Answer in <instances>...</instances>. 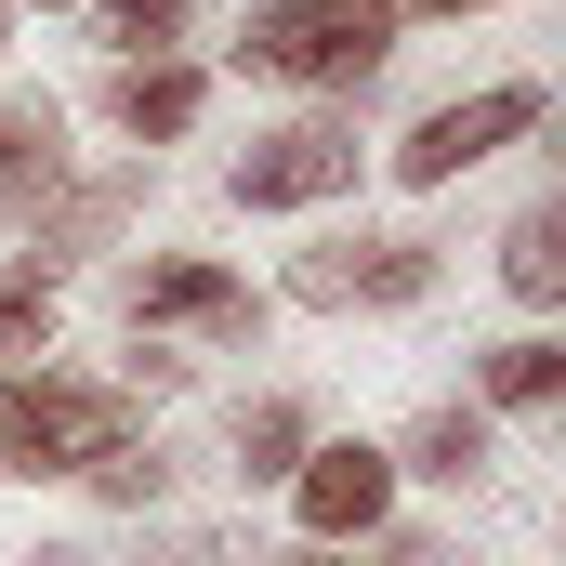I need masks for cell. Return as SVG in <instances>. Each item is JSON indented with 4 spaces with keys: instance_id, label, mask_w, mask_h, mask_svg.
I'll return each instance as SVG.
<instances>
[{
    "instance_id": "cell-8",
    "label": "cell",
    "mask_w": 566,
    "mask_h": 566,
    "mask_svg": "<svg viewBox=\"0 0 566 566\" xmlns=\"http://www.w3.org/2000/svg\"><path fill=\"white\" fill-rule=\"evenodd\" d=\"M133 211H145V158L93 171V185L66 171V185L27 211V224H40V277H53V264H93V251H119V224H133Z\"/></svg>"
},
{
    "instance_id": "cell-20",
    "label": "cell",
    "mask_w": 566,
    "mask_h": 566,
    "mask_svg": "<svg viewBox=\"0 0 566 566\" xmlns=\"http://www.w3.org/2000/svg\"><path fill=\"white\" fill-rule=\"evenodd\" d=\"M369 13L396 27V13H488V0H369Z\"/></svg>"
},
{
    "instance_id": "cell-9",
    "label": "cell",
    "mask_w": 566,
    "mask_h": 566,
    "mask_svg": "<svg viewBox=\"0 0 566 566\" xmlns=\"http://www.w3.org/2000/svg\"><path fill=\"white\" fill-rule=\"evenodd\" d=\"M66 185V106L53 93H0V224H27Z\"/></svg>"
},
{
    "instance_id": "cell-22",
    "label": "cell",
    "mask_w": 566,
    "mask_h": 566,
    "mask_svg": "<svg viewBox=\"0 0 566 566\" xmlns=\"http://www.w3.org/2000/svg\"><path fill=\"white\" fill-rule=\"evenodd\" d=\"M27 13H53V0H27Z\"/></svg>"
},
{
    "instance_id": "cell-5",
    "label": "cell",
    "mask_w": 566,
    "mask_h": 566,
    "mask_svg": "<svg viewBox=\"0 0 566 566\" xmlns=\"http://www.w3.org/2000/svg\"><path fill=\"white\" fill-rule=\"evenodd\" d=\"M290 514H303V541H382V514H396V461H382L369 434H329V448L290 461Z\"/></svg>"
},
{
    "instance_id": "cell-16",
    "label": "cell",
    "mask_w": 566,
    "mask_h": 566,
    "mask_svg": "<svg viewBox=\"0 0 566 566\" xmlns=\"http://www.w3.org/2000/svg\"><path fill=\"white\" fill-rule=\"evenodd\" d=\"M27 356H53V277L40 264L0 277V369H27Z\"/></svg>"
},
{
    "instance_id": "cell-21",
    "label": "cell",
    "mask_w": 566,
    "mask_h": 566,
    "mask_svg": "<svg viewBox=\"0 0 566 566\" xmlns=\"http://www.w3.org/2000/svg\"><path fill=\"white\" fill-rule=\"evenodd\" d=\"M251 566H329V541H290V554H251Z\"/></svg>"
},
{
    "instance_id": "cell-12",
    "label": "cell",
    "mask_w": 566,
    "mask_h": 566,
    "mask_svg": "<svg viewBox=\"0 0 566 566\" xmlns=\"http://www.w3.org/2000/svg\"><path fill=\"white\" fill-rule=\"evenodd\" d=\"M80 488H93L106 514H158V501H171V448H158V434H119V448L80 461Z\"/></svg>"
},
{
    "instance_id": "cell-17",
    "label": "cell",
    "mask_w": 566,
    "mask_h": 566,
    "mask_svg": "<svg viewBox=\"0 0 566 566\" xmlns=\"http://www.w3.org/2000/svg\"><path fill=\"white\" fill-rule=\"evenodd\" d=\"M185 13L198 0H106V40L119 53H158V40H185Z\"/></svg>"
},
{
    "instance_id": "cell-19",
    "label": "cell",
    "mask_w": 566,
    "mask_h": 566,
    "mask_svg": "<svg viewBox=\"0 0 566 566\" xmlns=\"http://www.w3.org/2000/svg\"><path fill=\"white\" fill-rule=\"evenodd\" d=\"M145 566H238V541H158Z\"/></svg>"
},
{
    "instance_id": "cell-18",
    "label": "cell",
    "mask_w": 566,
    "mask_h": 566,
    "mask_svg": "<svg viewBox=\"0 0 566 566\" xmlns=\"http://www.w3.org/2000/svg\"><path fill=\"white\" fill-rule=\"evenodd\" d=\"M369 566H461V554H448L434 527H396V541H382V554H369Z\"/></svg>"
},
{
    "instance_id": "cell-6",
    "label": "cell",
    "mask_w": 566,
    "mask_h": 566,
    "mask_svg": "<svg viewBox=\"0 0 566 566\" xmlns=\"http://www.w3.org/2000/svg\"><path fill=\"white\" fill-rule=\"evenodd\" d=\"M514 133H541V80H488V93H461V106H434L422 133L396 145V185H461L474 158H501Z\"/></svg>"
},
{
    "instance_id": "cell-10",
    "label": "cell",
    "mask_w": 566,
    "mask_h": 566,
    "mask_svg": "<svg viewBox=\"0 0 566 566\" xmlns=\"http://www.w3.org/2000/svg\"><path fill=\"white\" fill-rule=\"evenodd\" d=\"M198 106H211V80H198V66H171V53H119V80H106V119H119L133 145L198 133Z\"/></svg>"
},
{
    "instance_id": "cell-1",
    "label": "cell",
    "mask_w": 566,
    "mask_h": 566,
    "mask_svg": "<svg viewBox=\"0 0 566 566\" xmlns=\"http://www.w3.org/2000/svg\"><path fill=\"white\" fill-rule=\"evenodd\" d=\"M238 66L251 80H290V93H369L396 66V27L369 0H264L238 27Z\"/></svg>"
},
{
    "instance_id": "cell-2",
    "label": "cell",
    "mask_w": 566,
    "mask_h": 566,
    "mask_svg": "<svg viewBox=\"0 0 566 566\" xmlns=\"http://www.w3.org/2000/svg\"><path fill=\"white\" fill-rule=\"evenodd\" d=\"M133 434L119 382H66V369H0V488H40V474H80L93 448Z\"/></svg>"
},
{
    "instance_id": "cell-13",
    "label": "cell",
    "mask_w": 566,
    "mask_h": 566,
    "mask_svg": "<svg viewBox=\"0 0 566 566\" xmlns=\"http://www.w3.org/2000/svg\"><path fill=\"white\" fill-rule=\"evenodd\" d=\"M501 448H488V409H422L409 422V474H434V488H474Z\"/></svg>"
},
{
    "instance_id": "cell-3",
    "label": "cell",
    "mask_w": 566,
    "mask_h": 566,
    "mask_svg": "<svg viewBox=\"0 0 566 566\" xmlns=\"http://www.w3.org/2000/svg\"><path fill=\"white\" fill-rule=\"evenodd\" d=\"M356 171H369L356 119H290V133H251L224 158V198H238V211H316V198H343Z\"/></svg>"
},
{
    "instance_id": "cell-7",
    "label": "cell",
    "mask_w": 566,
    "mask_h": 566,
    "mask_svg": "<svg viewBox=\"0 0 566 566\" xmlns=\"http://www.w3.org/2000/svg\"><path fill=\"white\" fill-rule=\"evenodd\" d=\"M119 316L133 329H185V343H251L264 329V303L224 264H145V277H119Z\"/></svg>"
},
{
    "instance_id": "cell-4",
    "label": "cell",
    "mask_w": 566,
    "mask_h": 566,
    "mask_svg": "<svg viewBox=\"0 0 566 566\" xmlns=\"http://www.w3.org/2000/svg\"><path fill=\"white\" fill-rule=\"evenodd\" d=\"M434 290V238H316L290 264V303L316 316H369V303H422Z\"/></svg>"
},
{
    "instance_id": "cell-11",
    "label": "cell",
    "mask_w": 566,
    "mask_h": 566,
    "mask_svg": "<svg viewBox=\"0 0 566 566\" xmlns=\"http://www.w3.org/2000/svg\"><path fill=\"white\" fill-rule=\"evenodd\" d=\"M501 290L514 303H566V198H527L501 224Z\"/></svg>"
},
{
    "instance_id": "cell-15",
    "label": "cell",
    "mask_w": 566,
    "mask_h": 566,
    "mask_svg": "<svg viewBox=\"0 0 566 566\" xmlns=\"http://www.w3.org/2000/svg\"><path fill=\"white\" fill-rule=\"evenodd\" d=\"M303 448H316V434H303V409H290V396H251V409H238V474H251V488H277Z\"/></svg>"
},
{
    "instance_id": "cell-14",
    "label": "cell",
    "mask_w": 566,
    "mask_h": 566,
    "mask_svg": "<svg viewBox=\"0 0 566 566\" xmlns=\"http://www.w3.org/2000/svg\"><path fill=\"white\" fill-rule=\"evenodd\" d=\"M488 409H554L566 396V343H541V329H514V343H488Z\"/></svg>"
}]
</instances>
